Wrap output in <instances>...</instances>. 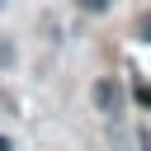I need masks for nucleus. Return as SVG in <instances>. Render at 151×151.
I'll use <instances>...</instances> for the list:
<instances>
[{"label": "nucleus", "instance_id": "7ed1b4c3", "mask_svg": "<svg viewBox=\"0 0 151 151\" xmlns=\"http://www.w3.org/2000/svg\"><path fill=\"white\" fill-rule=\"evenodd\" d=\"M137 99H142V104H151V85H142V90H137Z\"/></svg>", "mask_w": 151, "mask_h": 151}, {"label": "nucleus", "instance_id": "20e7f679", "mask_svg": "<svg viewBox=\"0 0 151 151\" xmlns=\"http://www.w3.org/2000/svg\"><path fill=\"white\" fill-rule=\"evenodd\" d=\"M142 38H146V42H151V19H146V24H142Z\"/></svg>", "mask_w": 151, "mask_h": 151}, {"label": "nucleus", "instance_id": "f257e3e1", "mask_svg": "<svg viewBox=\"0 0 151 151\" xmlns=\"http://www.w3.org/2000/svg\"><path fill=\"white\" fill-rule=\"evenodd\" d=\"M90 99H94V109H99V113H109V118L123 109V90H118V80H94Z\"/></svg>", "mask_w": 151, "mask_h": 151}, {"label": "nucleus", "instance_id": "39448f33", "mask_svg": "<svg viewBox=\"0 0 151 151\" xmlns=\"http://www.w3.org/2000/svg\"><path fill=\"white\" fill-rule=\"evenodd\" d=\"M0 151H9V137H0Z\"/></svg>", "mask_w": 151, "mask_h": 151}, {"label": "nucleus", "instance_id": "f03ea898", "mask_svg": "<svg viewBox=\"0 0 151 151\" xmlns=\"http://www.w3.org/2000/svg\"><path fill=\"white\" fill-rule=\"evenodd\" d=\"M80 9H94L99 14V9H109V0H80Z\"/></svg>", "mask_w": 151, "mask_h": 151}, {"label": "nucleus", "instance_id": "423d86ee", "mask_svg": "<svg viewBox=\"0 0 151 151\" xmlns=\"http://www.w3.org/2000/svg\"><path fill=\"white\" fill-rule=\"evenodd\" d=\"M0 9H5V0H0Z\"/></svg>", "mask_w": 151, "mask_h": 151}]
</instances>
